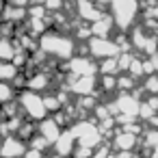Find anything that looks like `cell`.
I'll return each instance as SVG.
<instances>
[{"label": "cell", "mask_w": 158, "mask_h": 158, "mask_svg": "<svg viewBox=\"0 0 158 158\" xmlns=\"http://www.w3.org/2000/svg\"><path fill=\"white\" fill-rule=\"evenodd\" d=\"M39 46L46 54H52L54 59H65V61L74 59V50H76L74 39L59 35V33H44L39 39Z\"/></svg>", "instance_id": "obj_1"}, {"label": "cell", "mask_w": 158, "mask_h": 158, "mask_svg": "<svg viewBox=\"0 0 158 158\" xmlns=\"http://www.w3.org/2000/svg\"><path fill=\"white\" fill-rule=\"evenodd\" d=\"M18 102H20V106L24 108V113H26L28 119H33V121L46 119L48 108H46V104H44V95H39L37 91L24 89V91L18 95Z\"/></svg>", "instance_id": "obj_2"}, {"label": "cell", "mask_w": 158, "mask_h": 158, "mask_svg": "<svg viewBox=\"0 0 158 158\" xmlns=\"http://www.w3.org/2000/svg\"><path fill=\"white\" fill-rule=\"evenodd\" d=\"M110 11H113V18H115V24L119 26V31H128L139 13V5H136V0H113Z\"/></svg>", "instance_id": "obj_3"}, {"label": "cell", "mask_w": 158, "mask_h": 158, "mask_svg": "<svg viewBox=\"0 0 158 158\" xmlns=\"http://www.w3.org/2000/svg\"><path fill=\"white\" fill-rule=\"evenodd\" d=\"M72 132H74V136L78 139L80 145H87V147H93V149L100 147V143L104 139L100 128L93 126V121H78V123L72 126Z\"/></svg>", "instance_id": "obj_4"}, {"label": "cell", "mask_w": 158, "mask_h": 158, "mask_svg": "<svg viewBox=\"0 0 158 158\" xmlns=\"http://www.w3.org/2000/svg\"><path fill=\"white\" fill-rule=\"evenodd\" d=\"M89 54L95 59H108L121 52V48L117 46V41H110L108 37H89Z\"/></svg>", "instance_id": "obj_5"}, {"label": "cell", "mask_w": 158, "mask_h": 158, "mask_svg": "<svg viewBox=\"0 0 158 158\" xmlns=\"http://www.w3.org/2000/svg\"><path fill=\"white\" fill-rule=\"evenodd\" d=\"M24 143L26 141H22L20 136H5V141L0 143V158H24V154L28 152Z\"/></svg>", "instance_id": "obj_6"}, {"label": "cell", "mask_w": 158, "mask_h": 158, "mask_svg": "<svg viewBox=\"0 0 158 158\" xmlns=\"http://www.w3.org/2000/svg\"><path fill=\"white\" fill-rule=\"evenodd\" d=\"M67 69L72 72V80H76V78H80V76H95L98 65H95L91 59H85V56H74V59H69ZM72 80H69V82H72Z\"/></svg>", "instance_id": "obj_7"}, {"label": "cell", "mask_w": 158, "mask_h": 158, "mask_svg": "<svg viewBox=\"0 0 158 158\" xmlns=\"http://www.w3.org/2000/svg\"><path fill=\"white\" fill-rule=\"evenodd\" d=\"M119 113L123 115H132V117H139V110H141V102L136 100L134 93H121L117 100H115Z\"/></svg>", "instance_id": "obj_8"}, {"label": "cell", "mask_w": 158, "mask_h": 158, "mask_svg": "<svg viewBox=\"0 0 158 158\" xmlns=\"http://www.w3.org/2000/svg\"><path fill=\"white\" fill-rule=\"evenodd\" d=\"M95 85H98L95 76H80V78L69 82V89L74 93H78V95H93L95 93Z\"/></svg>", "instance_id": "obj_9"}, {"label": "cell", "mask_w": 158, "mask_h": 158, "mask_svg": "<svg viewBox=\"0 0 158 158\" xmlns=\"http://www.w3.org/2000/svg\"><path fill=\"white\" fill-rule=\"evenodd\" d=\"M76 136H74V132L72 130H67V132H63L61 136H59V141L54 143V152L59 154V156H72L74 154V147H76Z\"/></svg>", "instance_id": "obj_10"}, {"label": "cell", "mask_w": 158, "mask_h": 158, "mask_svg": "<svg viewBox=\"0 0 158 158\" xmlns=\"http://www.w3.org/2000/svg\"><path fill=\"white\" fill-rule=\"evenodd\" d=\"M78 15L85 20V22H98L104 13H102V9L98 7V5H93L91 0H78Z\"/></svg>", "instance_id": "obj_11"}, {"label": "cell", "mask_w": 158, "mask_h": 158, "mask_svg": "<svg viewBox=\"0 0 158 158\" xmlns=\"http://www.w3.org/2000/svg\"><path fill=\"white\" fill-rule=\"evenodd\" d=\"M134 145H136V134H132L128 130H121V132L117 130V134L113 139V149L126 152V149H134Z\"/></svg>", "instance_id": "obj_12"}, {"label": "cell", "mask_w": 158, "mask_h": 158, "mask_svg": "<svg viewBox=\"0 0 158 158\" xmlns=\"http://www.w3.org/2000/svg\"><path fill=\"white\" fill-rule=\"evenodd\" d=\"M39 132L54 145L56 141H59V136L63 134V130H61V126L54 121V119H41V123H39Z\"/></svg>", "instance_id": "obj_13"}, {"label": "cell", "mask_w": 158, "mask_h": 158, "mask_svg": "<svg viewBox=\"0 0 158 158\" xmlns=\"http://www.w3.org/2000/svg\"><path fill=\"white\" fill-rule=\"evenodd\" d=\"M115 24V18L113 15H102L98 22L91 24V31H93V37H108L110 28Z\"/></svg>", "instance_id": "obj_14"}, {"label": "cell", "mask_w": 158, "mask_h": 158, "mask_svg": "<svg viewBox=\"0 0 158 158\" xmlns=\"http://www.w3.org/2000/svg\"><path fill=\"white\" fill-rule=\"evenodd\" d=\"M18 48H20L18 41H11V37H2L0 39V61H13Z\"/></svg>", "instance_id": "obj_15"}, {"label": "cell", "mask_w": 158, "mask_h": 158, "mask_svg": "<svg viewBox=\"0 0 158 158\" xmlns=\"http://www.w3.org/2000/svg\"><path fill=\"white\" fill-rule=\"evenodd\" d=\"M5 22H13V24H18V22H22L24 18H26V7H15V5H7L5 7Z\"/></svg>", "instance_id": "obj_16"}, {"label": "cell", "mask_w": 158, "mask_h": 158, "mask_svg": "<svg viewBox=\"0 0 158 158\" xmlns=\"http://www.w3.org/2000/svg\"><path fill=\"white\" fill-rule=\"evenodd\" d=\"M48 85H50V76L44 74V72H37V74L28 76V82H26V87L33 89V91H44V89H48Z\"/></svg>", "instance_id": "obj_17"}, {"label": "cell", "mask_w": 158, "mask_h": 158, "mask_svg": "<svg viewBox=\"0 0 158 158\" xmlns=\"http://www.w3.org/2000/svg\"><path fill=\"white\" fill-rule=\"evenodd\" d=\"M18 65L15 63H11V61H0V80H5V82H9V80H15L18 78Z\"/></svg>", "instance_id": "obj_18"}, {"label": "cell", "mask_w": 158, "mask_h": 158, "mask_svg": "<svg viewBox=\"0 0 158 158\" xmlns=\"http://www.w3.org/2000/svg\"><path fill=\"white\" fill-rule=\"evenodd\" d=\"M100 72H102V74H117V72H119V61H117V56L102 59V63H100Z\"/></svg>", "instance_id": "obj_19"}, {"label": "cell", "mask_w": 158, "mask_h": 158, "mask_svg": "<svg viewBox=\"0 0 158 158\" xmlns=\"http://www.w3.org/2000/svg\"><path fill=\"white\" fill-rule=\"evenodd\" d=\"M134 87H136V78H134L132 74H128V76H117V89H119V91H134Z\"/></svg>", "instance_id": "obj_20"}, {"label": "cell", "mask_w": 158, "mask_h": 158, "mask_svg": "<svg viewBox=\"0 0 158 158\" xmlns=\"http://www.w3.org/2000/svg\"><path fill=\"white\" fill-rule=\"evenodd\" d=\"M13 98H15V89H13L9 82L0 80V104H5V102H11Z\"/></svg>", "instance_id": "obj_21"}, {"label": "cell", "mask_w": 158, "mask_h": 158, "mask_svg": "<svg viewBox=\"0 0 158 158\" xmlns=\"http://www.w3.org/2000/svg\"><path fill=\"white\" fill-rule=\"evenodd\" d=\"M100 87H102L104 91H115V89H117V74H102Z\"/></svg>", "instance_id": "obj_22"}, {"label": "cell", "mask_w": 158, "mask_h": 158, "mask_svg": "<svg viewBox=\"0 0 158 158\" xmlns=\"http://www.w3.org/2000/svg\"><path fill=\"white\" fill-rule=\"evenodd\" d=\"M28 143H31V147H33V149H39V152H46V149L52 145V143H50V141H48V139H46L41 132H39V134H35V136H33Z\"/></svg>", "instance_id": "obj_23"}, {"label": "cell", "mask_w": 158, "mask_h": 158, "mask_svg": "<svg viewBox=\"0 0 158 158\" xmlns=\"http://www.w3.org/2000/svg\"><path fill=\"white\" fill-rule=\"evenodd\" d=\"M44 104H46L48 113H59V110L63 108V104H61L59 95H44Z\"/></svg>", "instance_id": "obj_24"}, {"label": "cell", "mask_w": 158, "mask_h": 158, "mask_svg": "<svg viewBox=\"0 0 158 158\" xmlns=\"http://www.w3.org/2000/svg\"><path fill=\"white\" fill-rule=\"evenodd\" d=\"M18 136H20L22 141H31V139L35 136V126H33L31 121H24V123L20 126V130H18Z\"/></svg>", "instance_id": "obj_25"}, {"label": "cell", "mask_w": 158, "mask_h": 158, "mask_svg": "<svg viewBox=\"0 0 158 158\" xmlns=\"http://www.w3.org/2000/svg\"><path fill=\"white\" fill-rule=\"evenodd\" d=\"M98 106V100L95 95H80V102H78V108L80 110H91Z\"/></svg>", "instance_id": "obj_26"}, {"label": "cell", "mask_w": 158, "mask_h": 158, "mask_svg": "<svg viewBox=\"0 0 158 158\" xmlns=\"http://www.w3.org/2000/svg\"><path fill=\"white\" fill-rule=\"evenodd\" d=\"M128 74H132L134 78L145 76V65H143V61H141V59H134L132 65H130V69H128Z\"/></svg>", "instance_id": "obj_27"}, {"label": "cell", "mask_w": 158, "mask_h": 158, "mask_svg": "<svg viewBox=\"0 0 158 158\" xmlns=\"http://www.w3.org/2000/svg\"><path fill=\"white\" fill-rule=\"evenodd\" d=\"M154 115H156V108H154V106H152L149 102H141V110H139V117H141V119H147V121H149V119H152Z\"/></svg>", "instance_id": "obj_28"}, {"label": "cell", "mask_w": 158, "mask_h": 158, "mask_svg": "<svg viewBox=\"0 0 158 158\" xmlns=\"http://www.w3.org/2000/svg\"><path fill=\"white\" fill-rule=\"evenodd\" d=\"M145 145L147 147H158V130L156 128H152V130H147V134H145Z\"/></svg>", "instance_id": "obj_29"}, {"label": "cell", "mask_w": 158, "mask_h": 158, "mask_svg": "<svg viewBox=\"0 0 158 158\" xmlns=\"http://www.w3.org/2000/svg\"><path fill=\"white\" fill-rule=\"evenodd\" d=\"M145 91H149V93H158V74L147 76V80H145Z\"/></svg>", "instance_id": "obj_30"}, {"label": "cell", "mask_w": 158, "mask_h": 158, "mask_svg": "<svg viewBox=\"0 0 158 158\" xmlns=\"http://www.w3.org/2000/svg\"><path fill=\"white\" fill-rule=\"evenodd\" d=\"M117 61H119V69H126V72H128V69H130V65H132V61H134V56H132V54H128V52H123V54H119V59H117Z\"/></svg>", "instance_id": "obj_31"}, {"label": "cell", "mask_w": 158, "mask_h": 158, "mask_svg": "<svg viewBox=\"0 0 158 158\" xmlns=\"http://www.w3.org/2000/svg\"><path fill=\"white\" fill-rule=\"evenodd\" d=\"M44 7L48 9V11H61L63 9V0H44Z\"/></svg>", "instance_id": "obj_32"}, {"label": "cell", "mask_w": 158, "mask_h": 158, "mask_svg": "<svg viewBox=\"0 0 158 158\" xmlns=\"http://www.w3.org/2000/svg\"><path fill=\"white\" fill-rule=\"evenodd\" d=\"M24 158H44V152H39V149H28L26 154H24Z\"/></svg>", "instance_id": "obj_33"}, {"label": "cell", "mask_w": 158, "mask_h": 158, "mask_svg": "<svg viewBox=\"0 0 158 158\" xmlns=\"http://www.w3.org/2000/svg\"><path fill=\"white\" fill-rule=\"evenodd\" d=\"M149 123H152V128H156V130H158V115H154V117L149 119Z\"/></svg>", "instance_id": "obj_34"}, {"label": "cell", "mask_w": 158, "mask_h": 158, "mask_svg": "<svg viewBox=\"0 0 158 158\" xmlns=\"http://www.w3.org/2000/svg\"><path fill=\"white\" fill-rule=\"evenodd\" d=\"M5 7H7V5L2 2V0H0V11H5Z\"/></svg>", "instance_id": "obj_35"}, {"label": "cell", "mask_w": 158, "mask_h": 158, "mask_svg": "<svg viewBox=\"0 0 158 158\" xmlns=\"http://www.w3.org/2000/svg\"><path fill=\"white\" fill-rule=\"evenodd\" d=\"M108 158H117V156H113V154H110V156H108Z\"/></svg>", "instance_id": "obj_36"}]
</instances>
